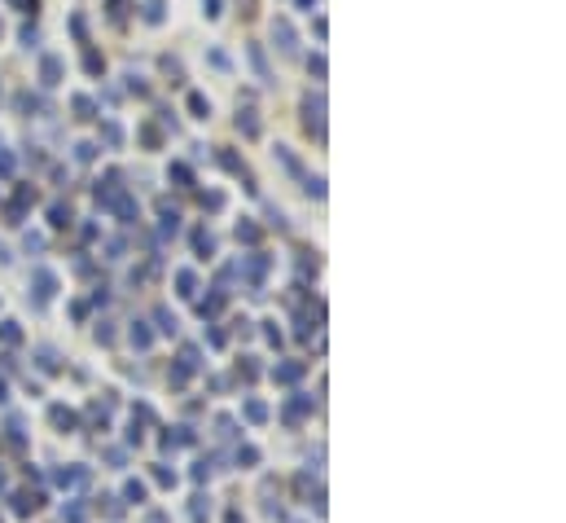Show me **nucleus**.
Listing matches in <instances>:
<instances>
[{
  "mask_svg": "<svg viewBox=\"0 0 566 523\" xmlns=\"http://www.w3.org/2000/svg\"><path fill=\"white\" fill-rule=\"evenodd\" d=\"M308 193H312V198H325V181H321V176H308Z\"/></svg>",
  "mask_w": 566,
  "mask_h": 523,
  "instance_id": "23",
  "label": "nucleus"
},
{
  "mask_svg": "<svg viewBox=\"0 0 566 523\" xmlns=\"http://www.w3.org/2000/svg\"><path fill=\"white\" fill-rule=\"evenodd\" d=\"M202 9H207V18H220V9H224V0H202Z\"/></svg>",
  "mask_w": 566,
  "mask_h": 523,
  "instance_id": "27",
  "label": "nucleus"
},
{
  "mask_svg": "<svg viewBox=\"0 0 566 523\" xmlns=\"http://www.w3.org/2000/svg\"><path fill=\"white\" fill-rule=\"evenodd\" d=\"M13 172V154H0V176H9Z\"/></svg>",
  "mask_w": 566,
  "mask_h": 523,
  "instance_id": "29",
  "label": "nucleus"
},
{
  "mask_svg": "<svg viewBox=\"0 0 566 523\" xmlns=\"http://www.w3.org/2000/svg\"><path fill=\"white\" fill-rule=\"evenodd\" d=\"M158 330H163V334H172V330H176V317L167 313V308H158Z\"/></svg>",
  "mask_w": 566,
  "mask_h": 523,
  "instance_id": "18",
  "label": "nucleus"
},
{
  "mask_svg": "<svg viewBox=\"0 0 566 523\" xmlns=\"http://www.w3.org/2000/svg\"><path fill=\"white\" fill-rule=\"evenodd\" d=\"M48 224H53V229H66V224H71V207L53 203V207H48Z\"/></svg>",
  "mask_w": 566,
  "mask_h": 523,
  "instance_id": "7",
  "label": "nucleus"
},
{
  "mask_svg": "<svg viewBox=\"0 0 566 523\" xmlns=\"http://www.w3.org/2000/svg\"><path fill=\"white\" fill-rule=\"evenodd\" d=\"M189 110H193V119H207V114H211V102H207L202 93H189Z\"/></svg>",
  "mask_w": 566,
  "mask_h": 523,
  "instance_id": "9",
  "label": "nucleus"
},
{
  "mask_svg": "<svg viewBox=\"0 0 566 523\" xmlns=\"http://www.w3.org/2000/svg\"><path fill=\"white\" fill-rule=\"evenodd\" d=\"M303 123H308V133L325 137V97L321 93H308L303 97Z\"/></svg>",
  "mask_w": 566,
  "mask_h": 523,
  "instance_id": "1",
  "label": "nucleus"
},
{
  "mask_svg": "<svg viewBox=\"0 0 566 523\" xmlns=\"http://www.w3.org/2000/svg\"><path fill=\"white\" fill-rule=\"evenodd\" d=\"M40 84H44V88L62 84V57H53V53H48V57L40 62Z\"/></svg>",
  "mask_w": 566,
  "mask_h": 523,
  "instance_id": "3",
  "label": "nucleus"
},
{
  "mask_svg": "<svg viewBox=\"0 0 566 523\" xmlns=\"http://www.w3.org/2000/svg\"><path fill=\"white\" fill-rule=\"evenodd\" d=\"M242 13H246V18H255V0H242Z\"/></svg>",
  "mask_w": 566,
  "mask_h": 523,
  "instance_id": "30",
  "label": "nucleus"
},
{
  "mask_svg": "<svg viewBox=\"0 0 566 523\" xmlns=\"http://www.w3.org/2000/svg\"><path fill=\"white\" fill-rule=\"evenodd\" d=\"M75 114H79V119H92V114H97L92 97H75Z\"/></svg>",
  "mask_w": 566,
  "mask_h": 523,
  "instance_id": "13",
  "label": "nucleus"
},
{
  "mask_svg": "<svg viewBox=\"0 0 566 523\" xmlns=\"http://www.w3.org/2000/svg\"><path fill=\"white\" fill-rule=\"evenodd\" d=\"M92 154H97V145H88V141H84V145H75V158H79V163H88Z\"/></svg>",
  "mask_w": 566,
  "mask_h": 523,
  "instance_id": "26",
  "label": "nucleus"
},
{
  "mask_svg": "<svg viewBox=\"0 0 566 523\" xmlns=\"http://www.w3.org/2000/svg\"><path fill=\"white\" fill-rule=\"evenodd\" d=\"M308 71H312L316 79H325V57H321V53H316V57H308Z\"/></svg>",
  "mask_w": 566,
  "mask_h": 523,
  "instance_id": "24",
  "label": "nucleus"
},
{
  "mask_svg": "<svg viewBox=\"0 0 566 523\" xmlns=\"http://www.w3.org/2000/svg\"><path fill=\"white\" fill-rule=\"evenodd\" d=\"M237 242H259V224H237Z\"/></svg>",
  "mask_w": 566,
  "mask_h": 523,
  "instance_id": "17",
  "label": "nucleus"
},
{
  "mask_svg": "<svg viewBox=\"0 0 566 523\" xmlns=\"http://www.w3.org/2000/svg\"><path fill=\"white\" fill-rule=\"evenodd\" d=\"M145 22H163V0H145Z\"/></svg>",
  "mask_w": 566,
  "mask_h": 523,
  "instance_id": "15",
  "label": "nucleus"
},
{
  "mask_svg": "<svg viewBox=\"0 0 566 523\" xmlns=\"http://www.w3.org/2000/svg\"><path fill=\"white\" fill-rule=\"evenodd\" d=\"M193 251H198V255H211V251H215V238L207 233V229H198V233H193Z\"/></svg>",
  "mask_w": 566,
  "mask_h": 523,
  "instance_id": "10",
  "label": "nucleus"
},
{
  "mask_svg": "<svg viewBox=\"0 0 566 523\" xmlns=\"http://www.w3.org/2000/svg\"><path fill=\"white\" fill-rule=\"evenodd\" d=\"M220 163H224V168H228L233 176H246V163H242L237 154H233V150H220Z\"/></svg>",
  "mask_w": 566,
  "mask_h": 523,
  "instance_id": "11",
  "label": "nucleus"
},
{
  "mask_svg": "<svg viewBox=\"0 0 566 523\" xmlns=\"http://www.w3.org/2000/svg\"><path fill=\"white\" fill-rule=\"evenodd\" d=\"M246 53H251V67H255V75H259V79H272V75H268V57H263V48H259V44H246Z\"/></svg>",
  "mask_w": 566,
  "mask_h": 523,
  "instance_id": "5",
  "label": "nucleus"
},
{
  "mask_svg": "<svg viewBox=\"0 0 566 523\" xmlns=\"http://www.w3.org/2000/svg\"><path fill=\"white\" fill-rule=\"evenodd\" d=\"M172 181H180V185H189V181H193V172L185 168V163H176V168H172Z\"/></svg>",
  "mask_w": 566,
  "mask_h": 523,
  "instance_id": "21",
  "label": "nucleus"
},
{
  "mask_svg": "<svg viewBox=\"0 0 566 523\" xmlns=\"http://www.w3.org/2000/svg\"><path fill=\"white\" fill-rule=\"evenodd\" d=\"M132 343H137V348H149V330H145V325L137 321V325H132Z\"/></svg>",
  "mask_w": 566,
  "mask_h": 523,
  "instance_id": "19",
  "label": "nucleus"
},
{
  "mask_svg": "<svg viewBox=\"0 0 566 523\" xmlns=\"http://www.w3.org/2000/svg\"><path fill=\"white\" fill-rule=\"evenodd\" d=\"M298 5H303V9H308V13H312V9H316V0H298Z\"/></svg>",
  "mask_w": 566,
  "mask_h": 523,
  "instance_id": "31",
  "label": "nucleus"
},
{
  "mask_svg": "<svg viewBox=\"0 0 566 523\" xmlns=\"http://www.w3.org/2000/svg\"><path fill=\"white\" fill-rule=\"evenodd\" d=\"M176 282H180V295H193V273H176Z\"/></svg>",
  "mask_w": 566,
  "mask_h": 523,
  "instance_id": "22",
  "label": "nucleus"
},
{
  "mask_svg": "<svg viewBox=\"0 0 566 523\" xmlns=\"http://www.w3.org/2000/svg\"><path fill=\"white\" fill-rule=\"evenodd\" d=\"M84 67H88L92 75H102V71H106V62H102V53H92V48H88V53H84Z\"/></svg>",
  "mask_w": 566,
  "mask_h": 523,
  "instance_id": "16",
  "label": "nucleus"
},
{
  "mask_svg": "<svg viewBox=\"0 0 566 523\" xmlns=\"http://www.w3.org/2000/svg\"><path fill=\"white\" fill-rule=\"evenodd\" d=\"M246 418H251V422H263V418H268V409H263L259 400H251V405H246Z\"/></svg>",
  "mask_w": 566,
  "mask_h": 523,
  "instance_id": "20",
  "label": "nucleus"
},
{
  "mask_svg": "<svg viewBox=\"0 0 566 523\" xmlns=\"http://www.w3.org/2000/svg\"><path fill=\"white\" fill-rule=\"evenodd\" d=\"M298 374H303V365H277V383H294Z\"/></svg>",
  "mask_w": 566,
  "mask_h": 523,
  "instance_id": "14",
  "label": "nucleus"
},
{
  "mask_svg": "<svg viewBox=\"0 0 566 523\" xmlns=\"http://www.w3.org/2000/svg\"><path fill=\"white\" fill-rule=\"evenodd\" d=\"M202 207H211V211L224 207V193H202Z\"/></svg>",
  "mask_w": 566,
  "mask_h": 523,
  "instance_id": "28",
  "label": "nucleus"
},
{
  "mask_svg": "<svg viewBox=\"0 0 566 523\" xmlns=\"http://www.w3.org/2000/svg\"><path fill=\"white\" fill-rule=\"evenodd\" d=\"M277 158H281V168H286V172H294V176H303V163H298L290 150H286V145H277Z\"/></svg>",
  "mask_w": 566,
  "mask_h": 523,
  "instance_id": "8",
  "label": "nucleus"
},
{
  "mask_svg": "<svg viewBox=\"0 0 566 523\" xmlns=\"http://www.w3.org/2000/svg\"><path fill=\"white\" fill-rule=\"evenodd\" d=\"M312 409V400H303V396H298V400H290V409H286V422H298V418H303Z\"/></svg>",
  "mask_w": 566,
  "mask_h": 523,
  "instance_id": "12",
  "label": "nucleus"
},
{
  "mask_svg": "<svg viewBox=\"0 0 566 523\" xmlns=\"http://www.w3.org/2000/svg\"><path fill=\"white\" fill-rule=\"evenodd\" d=\"M163 71L172 75V84H180V62H172V57H163Z\"/></svg>",
  "mask_w": 566,
  "mask_h": 523,
  "instance_id": "25",
  "label": "nucleus"
},
{
  "mask_svg": "<svg viewBox=\"0 0 566 523\" xmlns=\"http://www.w3.org/2000/svg\"><path fill=\"white\" fill-rule=\"evenodd\" d=\"M53 290H57V277L48 273V269H36V299H53Z\"/></svg>",
  "mask_w": 566,
  "mask_h": 523,
  "instance_id": "4",
  "label": "nucleus"
},
{
  "mask_svg": "<svg viewBox=\"0 0 566 523\" xmlns=\"http://www.w3.org/2000/svg\"><path fill=\"white\" fill-rule=\"evenodd\" d=\"M237 133L259 137V119H255V110H242V114H237Z\"/></svg>",
  "mask_w": 566,
  "mask_h": 523,
  "instance_id": "6",
  "label": "nucleus"
},
{
  "mask_svg": "<svg viewBox=\"0 0 566 523\" xmlns=\"http://www.w3.org/2000/svg\"><path fill=\"white\" fill-rule=\"evenodd\" d=\"M272 40H277V48H281L286 57H294V53H298V36H294V27H290L286 18H277V22H272Z\"/></svg>",
  "mask_w": 566,
  "mask_h": 523,
  "instance_id": "2",
  "label": "nucleus"
}]
</instances>
